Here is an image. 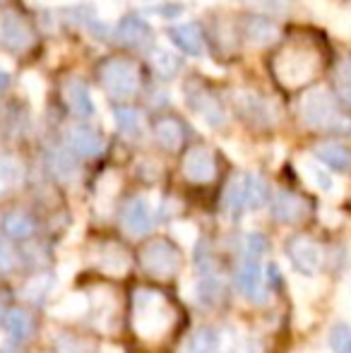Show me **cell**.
Instances as JSON below:
<instances>
[{"label": "cell", "mask_w": 351, "mask_h": 353, "mask_svg": "<svg viewBox=\"0 0 351 353\" xmlns=\"http://www.w3.org/2000/svg\"><path fill=\"white\" fill-rule=\"evenodd\" d=\"M135 334L147 344H157L161 341L174 327V310L166 303V298L159 291H150V288H140L135 291Z\"/></svg>", "instance_id": "obj_1"}, {"label": "cell", "mask_w": 351, "mask_h": 353, "mask_svg": "<svg viewBox=\"0 0 351 353\" xmlns=\"http://www.w3.org/2000/svg\"><path fill=\"white\" fill-rule=\"evenodd\" d=\"M265 252H267L265 238L260 233H248L245 236V257L239 270V276H236V283H239V291L243 293V298H248L250 303H265L270 298L265 270H263Z\"/></svg>", "instance_id": "obj_2"}, {"label": "cell", "mask_w": 351, "mask_h": 353, "mask_svg": "<svg viewBox=\"0 0 351 353\" xmlns=\"http://www.w3.org/2000/svg\"><path fill=\"white\" fill-rule=\"evenodd\" d=\"M320 61L318 53L310 51V48L291 46L284 48L281 53H277L274 61H272V72L279 79V84L284 87H303L310 77L318 70Z\"/></svg>", "instance_id": "obj_3"}, {"label": "cell", "mask_w": 351, "mask_h": 353, "mask_svg": "<svg viewBox=\"0 0 351 353\" xmlns=\"http://www.w3.org/2000/svg\"><path fill=\"white\" fill-rule=\"evenodd\" d=\"M99 79H101L103 92L113 99H130L140 87V72L132 61L126 58H111L99 68Z\"/></svg>", "instance_id": "obj_4"}, {"label": "cell", "mask_w": 351, "mask_h": 353, "mask_svg": "<svg viewBox=\"0 0 351 353\" xmlns=\"http://www.w3.org/2000/svg\"><path fill=\"white\" fill-rule=\"evenodd\" d=\"M301 118L315 130H332L342 125V116L325 89H310L301 97Z\"/></svg>", "instance_id": "obj_5"}, {"label": "cell", "mask_w": 351, "mask_h": 353, "mask_svg": "<svg viewBox=\"0 0 351 353\" xmlns=\"http://www.w3.org/2000/svg\"><path fill=\"white\" fill-rule=\"evenodd\" d=\"M286 255H289L294 270L301 276H315V272L323 265V248L318 241L308 236H294L286 243Z\"/></svg>", "instance_id": "obj_6"}, {"label": "cell", "mask_w": 351, "mask_h": 353, "mask_svg": "<svg viewBox=\"0 0 351 353\" xmlns=\"http://www.w3.org/2000/svg\"><path fill=\"white\" fill-rule=\"evenodd\" d=\"M32 43L34 29L29 27V22L22 14L12 12V10L0 14V46L12 53H24L32 48Z\"/></svg>", "instance_id": "obj_7"}, {"label": "cell", "mask_w": 351, "mask_h": 353, "mask_svg": "<svg viewBox=\"0 0 351 353\" xmlns=\"http://www.w3.org/2000/svg\"><path fill=\"white\" fill-rule=\"evenodd\" d=\"M142 267L150 272L152 276L159 279H169L178 272V252L169 241H152L150 245L142 250Z\"/></svg>", "instance_id": "obj_8"}, {"label": "cell", "mask_w": 351, "mask_h": 353, "mask_svg": "<svg viewBox=\"0 0 351 353\" xmlns=\"http://www.w3.org/2000/svg\"><path fill=\"white\" fill-rule=\"evenodd\" d=\"M121 223L126 228V233L130 236H145V233L152 231L154 226V216H152V207L145 197H135L130 200L126 207H123V214H121Z\"/></svg>", "instance_id": "obj_9"}, {"label": "cell", "mask_w": 351, "mask_h": 353, "mask_svg": "<svg viewBox=\"0 0 351 353\" xmlns=\"http://www.w3.org/2000/svg\"><path fill=\"white\" fill-rule=\"evenodd\" d=\"M188 106L207 123V125H224L226 121V113L224 108L219 106L214 97H212L207 89H200V87H188Z\"/></svg>", "instance_id": "obj_10"}, {"label": "cell", "mask_w": 351, "mask_h": 353, "mask_svg": "<svg viewBox=\"0 0 351 353\" xmlns=\"http://www.w3.org/2000/svg\"><path fill=\"white\" fill-rule=\"evenodd\" d=\"M183 173L192 183H210L217 173L214 157L207 147H195L183 159Z\"/></svg>", "instance_id": "obj_11"}, {"label": "cell", "mask_w": 351, "mask_h": 353, "mask_svg": "<svg viewBox=\"0 0 351 353\" xmlns=\"http://www.w3.org/2000/svg\"><path fill=\"white\" fill-rule=\"evenodd\" d=\"M66 142L72 152L80 154V157H87V159L99 157V154L103 152V137L87 125H70L68 128Z\"/></svg>", "instance_id": "obj_12"}, {"label": "cell", "mask_w": 351, "mask_h": 353, "mask_svg": "<svg viewBox=\"0 0 351 353\" xmlns=\"http://www.w3.org/2000/svg\"><path fill=\"white\" fill-rule=\"evenodd\" d=\"M308 205H305L303 197H299L296 192L289 190H279L272 200V214H274L277 221L281 223H296L305 216Z\"/></svg>", "instance_id": "obj_13"}, {"label": "cell", "mask_w": 351, "mask_h": 353, "mask_svg": "<svg viewBox=\"0 0 351 353\" xmlns=\"http://www.w3.org/2000/svg\"><path fill=\"white\" fill-rule=\"evenodd\" d=\"M63 97H66V103L70 106V111L75 113V116L92 118L94 111H97L92 94H89L87 84L82 82V79H77V77L68 79L66 87H63Z\"/></svg>", "instance_id": "obj_14"}, {"label": "cell", "mask_w": 351, "mask_h": 353, "mask_svg": "<svg viewBox=\"0 0 351 353\" xmlns=\"http://www.w3.org/2000/svg\"><path fill=\"white\" fill-rule=\"evenodd\" d=\"M118 39L130 48H145L152 41V27L142 17L128 14L118 24Z\"/></svg>", "instance_id": "obj_15"}, {"label": "cell", "mask_w": 351, "mask_h": 353, "mask_svg": "<svg viewBox=\"0 0 351 353\" xmlns=\"http://www.w3.org/2000/svg\"><path fill=\"white\" fill-rule=\"evenodd\" d=\"M97 267L108 276H123L130 270V255L116 243H106V245L99 248Z\"/></svg>", "instance_id": "obj_16"}, {"label": "cell", "mask_w": 351, "mask_h": 353, "mask_svg": "<svg viewBox=\"0 0 351 353\" xmlns=\"http://www.w3.org/2000/svg\"><path fill=\"white\" fill-rule=\"evenodd\" d=\"M243 37L250 46L265 48V46H272V43L279 39V27L265 17H248L243 22Z\"/></svg>", "instance_id": "obj_17"}, {"label": "cell", "mask_w": 351, "mask_h": 353, "mask_svg": "<svg viewBox=\"0 0 351 353\" xmlns=\"http://www.w3.org/2000/svg\"><path fill=\"white\" fill-rule=\"evenodd\" d=\"M169 39L176 43L178 51L188 53V56L205 53V39H202L200 27H195V24H176L169 29Z\"/></svg>", "instance_id": "obj_18"}, {"label": "cell", "mask_w": 351, "mask_h": 353, "mask_svg": "<svg viewBox=\"0 0 351 353\" xmlns=\"http://www.w3.org/2000/svg\"><path fill=\"white\" fill-rule=\"evenodd\" d=\"M315 157L320 163L334 171H347L351 168V149L342 142H323L315 147Z\"/></svg>", "instance_id": "obj_19"}, {"label": "cell", "mask_w": 351, "mask_h": 353, "mask_svg": "<svg viewBox=\"0 0 351 353\" xmlns=\"http://www.w3.org/2000/svg\"><path fill=\"white\" fill-rule=\"evenodd\" d=\"M299 168H301V173H303L305 183H308L310 188H315L318 192H323V195H334V192H337V181L330 176V171L325 166H320V163H315V161H301Z\"/></svg>", "instance_id": "obj_20"}, {"label": "cell", "mask_w": 351, "mask_h": 353, "mask_svg": "<svg viewBox=\"0 0 351 353\" xmlns=\"http://www.w3.org/2000/svg\"><path fill=\"white\" fill-rule=\"evenodd\" d=\"M87 310H89V298L85 293H66V296L51 307V315L58 317V320L72 322L85 315Z\"/></svg>", "instance_id": "obj_21"}, {"label": "cell", "mask_w": 351, "mask_h": 353, "mask_svg": "<svg viewBox=\"0 0 351 353\" xmlns=\"http://www.w3.org/2000/svg\"><path fill=\"white\" fill-rule=\"evenodd\" d=\"M154 137L164 149L176 152V149L183 144V125L176 121V118H161V121H157V125H154Z\"/></svg>", "instance_id": "obj_22"}, {"label": "cell", "mask_w": 351, "mask_h": 353, "mask_svg": "<svg viewBox=\"0 0 351 353\" xmlns=\"http://www.w3.org/2000/svg\"><path fill=\"white\" fill-rule=\"evenodd\" d=\"M5 327L14 341H27L34 332V320L27 310H10L5 317Z\"/></svg>", "instance_id": "obj_23"}, {"label": "cell", "mask_w": 351, "mask_h": 353, "mask_svg": "<svg viewBox=\"0 0 351 353\" xmlns=\"http://www.w3.org/2000/svg\"><path fill=\"white\" fill-rule=\"evenodd\" d=\"M224 210L226 214H241L245 210V176H234L224 190Z\"/></svg>", "instance_id": "obj_24"}, {"label": "cell", "mask_w": 351, "mask_h": 353, "mask_svg": "<svg viewBox=\"0 0 351 353\" xmlns=\"http://www.w3.org/2000/svg\"><path fill=\"white\" fill-rule=\"evenodd\" d=\"M270 197V188L258 173H248L245 176V207L248 210H260Z\"/></svg>", "instance_id": "obj_25"}, {"label": "cell", "mask_w": 351, "mask_h": 353, "mask_svg": "<svg viewBox=\"0 0 351 353\" xmlns=\"http://www.w3.org/2000/svg\"><path fill=\"white\" fill-rule=\"evenodd\" d=\"M152 68H154V72L161 74V77H176L183 68V61L176 53L166 51V48H154V51H152Z\"/></svg>", "instance_id": "obj_26"}, {"label": "cell", "mask_w": 351, "mask_h": 353, "mask_svg": "<svg viewBox=\"0 0 351 353\" xmlns=\"http://www.w3.org/2000/svg\"><path fill=\"white\" fill-rule=\"evenodd\" d=\"M19 181H22V163L14 157H8V154L0 157V195L17 188Z\"/></svg>", "instance_id": "obj_27"}, {"label": "cell", "mask_w": 351, "mask_h": 353, "mask_svg": "<svg viewBox=\"0 0 351 353\" xmlns=\"http://www.w3.org/2000/svg\"><path fill=\"white\" fill-rule=\"evenodd\" d=\"M241 108H243L253 121H260V118L265 116V123H270L277 118L274 108H272V101L258 97V94H245V97H241Z\"/></svg>", "instance_id": "obj_28"}, {"label": "cell", "mask_w": 351, "mask_h": 353, "mask_svg": "<svg viewBox=\"0 0 351 353\" xmlns=\"http://www.w3.org/2000/svg\"><path fill=\"white\" fill-rule=\"evenodd\" d=\"M334 92H337L339 101L351 108V58L339 61L334 68Z\"/></svg>", "instance_id": "obj_29"}, {"label": "cell", "mask_w": 351, "mask_h": 353, "mask_svg": "<svg viewBox=\"0 0 351 353\" xmlns=\"http://www.w3.org/2000/svg\"><path fill=\"white\" fill-rule=\"evenodd\" d=\"M221 296H224V283L217 274H207L195 291V298L200 303H205V305H217L221 301Z\"/></svg>", "instance_id": "obj_30"}, {"label": "cell", "mask_w": 351, "mask_h": 353, "mask_svg": "<svg viewBox=\"0 0 351 353\" xmlns=\"http://www.w3.org/2000/svg\"><path fill=\"white\" fill-rule=\"evenodd\" d=\"M185 353H217V332L210 327L192 332V336L185 344Z\"/></svg>", "instance_id": "obj_31"}, {"label": "cell", "mask_w": 351, "mask_h": 353, "mask_svg": "<svg viewBox=\"0 0 351 353\" xmlns=\"http://www.w3.org/2000/svg\"><path fill=\"white\" fill-rule=\"evenodd\" d=\"M3 228L10 238H29L34 233V221L22 212H12L5 216Z\"/></svg>", "instance_id": "obj_32"}, {"label": "cell", "mask_w": 351, "mask_h": 353, "mask_svg": "<svg viewBox=\"0 0 351 353\" xmlns=\"http://www.w3.org/2000/svg\"><path fill=\"white\" fill-rule=\"evenodd\" d=\"M48 163H51L53 173H56L61 181H72V178L77 176V163H75V159H72L68 152H61V149L51 152V157H48Z\"/></svg>", "instance_id": "obj_33"}, {"label": "cell", "mask_w": 351, "mask_h": 353, "mask_svg": "<svg viewBox=\"0 0 351 353\" xmlns=\"http://www.w3.org/2000/svg\"><path fill=\"white\" fill-rule=\"evenodd\" d=\"M113 118H116L118 128H121L126 135H130V137L142 135V125H145V121H142V116L135 111V108H116Z\"/></svg>", "instance_id": "obj_34"}, {"label": "cell", "mask_w": 351, "mask_h": 353, "mask_svg": "<svg viewBox=\"0 0 351 353\" xmlns=\"http://www.w3.org/2000/svg\"><path fill=\"white\" fill-rule=\"evenodd\" d=\"M118 176H113V173H106V176L99 181L97 185V205H103V212H108V207H111L113 197H116L118 192Z\"/></svg>", "instance_id": "obj_35"}, {"label": "cell", "mask_w": 351, "mask_h": 353, "mask_svg": "<svg viewBox=\"0 0 351 353\" xmlns=\"http://www.w3.org/2000/svg\"><path fill=\"white\" fill-rule=\"evenodd\" d=\"M328 341L332 353H351V325H334Z\"/></svg>", "instance_id": "obj_36"}, {"label": "cell", "mask_w": 351, "mask_h": 353, "mask_svg": "<svg viewBox=\"0 0 351 353\" xmlns=\"http://www.w3.org/2000/svg\"><path fill=\"white\" fill-rule=\"evenodd\" d=\"M174 236H176V241L181 243L183 248L195 245V241H197V228H195V223H190V221H176L174 223Z\"/></svg>", "instance_id": "obj_37"}, {"label": "cell", "mask_w": 351, "mask_h": 353, "mask_svg": "<svg viewBox=\"0 0 351 353\" xmlns=\"http://www.w3.org/2000/svg\"><path fill=\"white\" fill-rule=\"evenodd\" d=\"M46 291H48V276L39 274V276H34V279H29L27 283H24L22 296L27 298V301H39Z\"/></svg>", "instance_id": "obj_38"}, {"label": "cell", "mask_w": 351, "mask_h": 353, "mask_svg": "<svg viewBox=\"0 0 351 353\" xmlns=\"http://www.w3.org/2000/svg\"><path fill=\"white\" fill-rule=\"evenodd\" d=\"M248 3L250 8L255 10H263V12H270V14H279V12H286V10L294 5V0H243Z\"/></svg>", "instance_id": "obj_39"}, {"label": "cell", "mask_w": 351, "mask_h": 353, "mask_svg": "<svg viewBox=\"0 0 351 353\" xmlns=\"http://www.w3.org/2000/svg\"><path fill=\"white\" fill-rule=\"evenodd\" d=\"M82 349H85V344H82V341L68 339V336H66V339H61V341L56 344V351H58V353H85Z\"/></svg>", "instance_id": "obj_40"}, {"label": "cell", "mask_w": 351, "mask_h": 353, "mask_svg": "<svg viewBox=\"0 0 351 353\" xmlns=\"http://www.w3.org/2000/svg\"><path fill=\"white\" fill-rule=\"evenodd\" d=\"M14 267V255L8 245L0 243V272H10Z\"/></svg>", "instance_id": "obj_41"}, {"label": "cell", "mask_w": 351, "mask_h": 353, "mask_svg": "<svg viewBox=\"0 0 351 353\" xmlns=\"http://www.w3.org/2000/svg\"><path fill=\"white\" fill-rule=\"evenodd\" d=\"M75 270H77V262H75V260L63 262L61 270H58V279H61L63 283H68V281L72 279V274H75Z\"/></svg>", "instance_id": "obj_42"}, {"label": "cell", "mask_w": 351, "mask_h": 353, "mask_svg": "<svg viewBox=\"0 0 351 353\" xmlns=\"http://www.w3.org/2000/svg\"><path fill=\"white\" fill-rule=\"evenodd\" d=\"M8 84H10V74H8L5 68H0V92H3V89H8Z\"/></svg>", "instance_id": "obj_43"}, {"label": "cell", "mask_w": 351, "mask_h": 353, "mask_svg": "<svg viewBox=\"0 0 351 353\" xmlns=\"http://www.w3.org/2000/svg\"><path fill=\"white\" fill-rule=\"evenodd\" d=\"M299 353H323V351H318V349H303V351H299Z\"/></svg>", "instance_id": "obj_44"}, {"label": "cell", "mask_w": 351, "mask_h": 353, "mask_svg": "<svg viewBox=\"0 0 351 353\" xmlns=\"http://www.w3.org/2000/svg\"><path fill=\"white\" fill-rule=\"evenodd\" d=\"M0 353H14V351H8V349H3V351H0Z\"/></svg>", "instance_id": "obj_45"}, {"label": "cell", "mask_w": 351, "mask_h": 353, "mask_svg": "<svg viewBox=\"0 0 351 353\" xmlns=\"http://www.w3.org/2000/svg\"><path fill=\"white\" fill-rule=\"evenodd\" d=\"M0 317H3V307H0Z\"/></svg>", "instance_id": "obj_46"}]
</instances>
